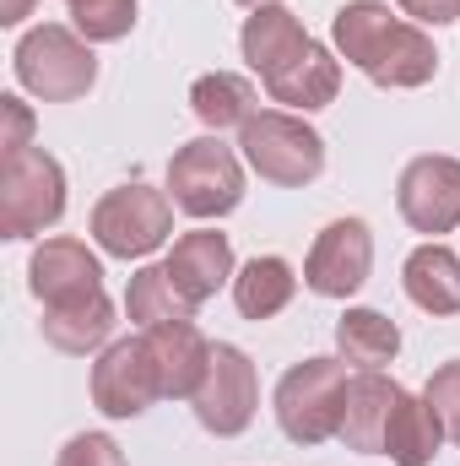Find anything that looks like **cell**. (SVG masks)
Here are the masks:
<instances>
[{"label": "cell", "mask_w": 460, "mask_h": 466, "mask_svg": "<svg viewBox=\"0 0 460 466\" xmlns=\"http://www.w3.org/2000/svg\"><path fill=\"white\" fill-rule=\"evenodd\" d=\"M331 38H336L346 66H357L374 87L406 93V87L434 82V71H439L434 38L423 27L390 16L385 0H346L336 11V22H331Z\"/></svg>", "instance_id": "6da1fadb"}, {"label": "cell", "mask_w": 460, "mask_h": 466, "mask_svg": "<svg viewBox=\"0 0 460 466\" xmlns=\"http://www.w3.org/2000/svg\"><path fill=\"white\" fill-rule=\"evenodd\" d=\"M109 331H115V304H109V293H93V299H82V304H65V309H44V342L60 348V352H71V358L104 348Z\"/></svg>", "instance_id": "44dd1931"}, {"label": "cell", "mask_w": 460, "mask_h": 466, "mask_svg": "<svg viewBox=\"0 0 460 466\" xmlns=\"http://www.w3.org/2000/svg\"><path fill=\"white\" fill-rule=\"evenodd\" d=\"M157 396H163V369L146 337L109 342L93 363V401L104 418H141Z\"/></svg>", "instance_id": "ba28073f"}, {"label": "cell", "mask_w": 460, "mask_h": 466, "mask_svg": "<svg viewBox=\"0 0 460 466\" xmlns=\"http://www.w3.org/2000/svg\"><path fill=\"white\" fill-rule=\"evenodd\" d=\"M346 369L336 358H304L276 385V423L293 445H325L342 434Z\"/></svg>", "instance_id": "3957f363"}, {"label": "cell", "mask_w": 460, "mask_h": 466, "mask_svg": "<svg viewBox=\"0 0 460 466\" xmlns=\"http://www.w3.org/2000/svg\"><path fill=\"white\" fill-rule=\"evenodd\" d=\"M146 342L157 352V369H163V396H195L206 369H212V342L195 331V320H174V326H157L146 331Z\"/></svg>", "instance_id": "2e32d148"}, {"label": "cell", "mask_w": 460, "mask_h": 466, "mask_svg": "<svg viewBox=\"0 0 460 466\" xmlns=\"http://www.w3.org/2000/svg\"><path fill=\"white\" fill-rule=\"evenodd\" d=\"M368 266H374V238H368V223L357 218H342L315 238L309 260H304V282L309 293L320 299H352L363 282H368Z\"/></svg>", "instance_id": "8fae6325"}, {"label": "cell", "mask_w": 460, "mask_h": 466, "mask_svg": "<svg viewBox=\"0 0 460 466\" xmlns=\"http://www.w3.org/2000/svg\"><path fill=\"white\" fill-rule=\"evenodd\" d=\"M65 11L87 44H115L135 27V0H65Z\"/></svg>", "instance_id": "d4e9b609"}, {"label": "cell", "mask_w": 460, "mask_h": 466, "mask_svg": "<svg viewBox=\"0 0 460 466\" xmlns=\"http://www.w3.org/2000/svg\"><path fill=\"white\" fill-rule=\"evenodd\" d=\"M16 82L44 98V104H71V98H87L93 82H98V55L82 33L60 27V22H44L33 33H22L16 44Z\"/></svg>", "instance_id": "7a4b0ae2"}, {"label": "cell", "mask_w": 460, "mask_h": 466, "mask_svg": "<svg viewBox=\"0 0 460 466\" xmlns=\"http://www.w3.org/2000/svg\"><path fill=\"white\" fill-rule=\"evenodd\" d=\"M309 44H315V38L304 33V22H298L287 5H260L255 16H244V33H238V49H244L249 71H255L260 82L282 76Z\"/></svg>", "instance_id": "4fadbf2b"}, {"label": "cell", "mask_w": 460, "mask_h": 466, "mask_svg": "<svg viewBox=\"0 0 460 466\" xmlns=\"http://www.w3.org/2000/svg\"><path fill=\"white\" fill-rule=\"evenodd\" d=\"M238 5H249V11H260V5H282V0H238Z\"/></svg>", "instance_id": "4dcf8cb0"}, {"label": "cell", "mask_w": 460, "mask_h": 466, "mask_svg": "<svg viewBox=\"0 0 460 466\" xmlns=\"http://www.w3.org/2000/svg\"><path fill=\"white\" fill-rule=\"evenodd\" d=\"M423 401L434 407V418H439L445 440H455V445H460V358H455V363H445V369H434V380H428Z\"/></svg>", "instance_id": "484cf974"}, {"label": "cell", "mask_w": 460, "mask_h": 466, "mask_svg": "<svg viewBox=\"0 0 460 466\" xmlns=\"http://www.w3.org/2000/svg\"><path fill=\"white\" fill-rule=\"evenodd\" d=\"M401 385L385 380L379 369H363L357 380H346V407H342V440L346 451L363 456H385V429H390V407H395Z\"/></svg>", "instance_id": "5bb4252c"}, {"label": "cell", "mask_w": 460, "mask_h": 466, "mask_svg": "<svg viewBox=\"0 0 460 466\" xmlns=\"http://www.w3.org/2000/svg\"><path fill=\"white\" fill-rule=\"evenodd\" d=\"M125 309L141 331H157V326H174V320H195V304L174 288L168 266H141L130 277V293H125Z\"/></svg>", "instance_id": "7402d4cb"}, {"label": "cell", "mask_w": 460, "mask_h": 466, "mask_svg": "<svg viewBox=\"0 0 460 466\" xmlns=\"http://www.w3.org/2000/svg\"><path fill=\"white\" fill-rule=\"evenodd\" d=\"M168 233H174V201L152 185H119L93 207V238L104 255L119 260H141L163 249Z\"/></svg>", "instance_id": "52a82bcc"}, {"label": "cell", "mask_w": 460, "mask_h": 466, "mask_svg": "<svg viewBox=\"0 0 460 466\" xmlns=\"http://www.w3.org/2000/svg\"><path fill=\"white\" fill-rule=\"evenodd\" d=\"M195 401V418L206 434L217 440H233L255 423V407H260V380H255V363L244 358L238 348L217 342L212 348V369L201 380V390L190 396Z\"/></svg>", "instance_id": "9c48e42d"}, {"label": "cell", "mask_w": 460, "mask_h": 466, "mask_svg": "<svg viewBox=\"0 0 460 466\" xmlns=\"http://www.w3.org/2000/svg\"><path fill=\"white\" fill-rule=\"evenodd\" d=\"M401 282H406V299L417 309H428V315H460V255L445 249L439 238L434 244H417L406 255Z\"/></svg>", "instance_id": "e0dca14e"}, {"label": "cell", "mask_w": 460, "mask_h": 466, "mask_svg": "<svg viewBox=\"0 0 460 466\" xmlns=\"http://www.w3.org/2000/svg\"><path fill=\"white\" fill-rule=\"evenodd\" d=\"M406 16H417V22H428V27H445V22H455L460 16V0H395Z\"/></svg>", "instance_id": "f1b7e54d"}, {"label": "cell", "mask_w": 460, "mask_h": 466, "mask_svg": "<svg viewBox=\"0 0 460 466\" xmlns=\"http://www.w3.org/2000/svg\"><path fill=\"white\" fill-rule=\"evenodd\" d=\"M395 207L417 233H450L460 228V157H412L395 185Z\"/></svg>", "instance_id": "30bf717a"}, {"label": "cell", "mask_w": 460, "mask_h": 466, "mask_svg": "<svg viewBox=\"0 0 460 466\" xmlns=\"http://www.w3.org/2000/svg\"><path fill=\"white\" fill-rule=\"evenodd\" d=\"M168 201L185 218H201V223L228 218L233 207L244 201V168H238V157L217 136H201V141L179 147L174 163H168Z\"/></svg>", "instance_id": "8992f818"}, {"label": "cell", "mask_w": 460, "mask_h": 466, "mask_svg": "<svg viewBox=\"0 0 460 466\" xmlns=\"http://www.w3.org/2000/svg\"><path fill=\"white\" fill-rule=\"evenodd\" d=\"M65 218V168L44 147L5 152L0 163V233L33 238Z\"/></svg>", "instance_id": "5b68a950"}, {"label": "cell", "mask_w": 460, "mask_h": 466, "mask_svg": "<svg viewBox=\"0 0 460 466\" xmlns=\"http://www.w3.org/2000/svg\"><path fill=\"white\" fill-rule=\"evenodd\" d=\"M265 93L276 98V104H287V109H325V104H336V93H342V60L325 49V44H309L282 76H271L265 82Z\"/></svg>", "instance_id": "ac0fdd59"}, {"label": "cell", "mask_w": 460, "mask_h": 466, "mask_svg": "<svg viewBox=\"0 0 460 466\" xmlns=\"http://www.w3.org/2000/svg\"><path fill=\"white\" fill-rule=\"evenodd\" d=\"M190 109H195L201 125H212V130H228V125L244 130L255 119V87L244 76H233V71H212V76H201L190 87Z\"/></svg>", "instance_id": "cb8c5ba5"}, {"label": "cell", "mask_w": 460, "mask_h": 466, "mask_svg": "<svg viewBox=\"0 0 460 466\" xmlns=\"http://www.w3.org/2000/svg\"><path fill=\"white\" fill-rule=\"evenodd\" d=\"M55 466H125V456L109 434H76V440H65Z\"/></svg>", "instance_id": "4316f807"}, {"label": "cell", "mask_w": 460, "mask_h": 466, "mask_svg": "<svg viewBox=\"0 0 460 466\" xmlns=\"http://www.w3.org/2000/svg\"><path fill=\"white\" fill-rule=\"evenodd\" d=\"M238 147H244V163L271 179V185H309L320 179L325 168V141L309 119H298L293 109H260L238 130Z\"/></svg>", "instance_id": "277c9868"}, {"label": "cell", "mask_w": 460, "mask_h": 466, "mask_svg": "<svg viewBox=\"0 0 460 466\" xmlns=\"http://www.w3.org/2000/svg\"><path fill=\"white\" fill-rule=\"evenodd\" d=\"M439 445H445V429H439V418H434V407L423 401V396H395V407H390V429H385V456L395 466H428L439 456Z\"/></svg>", "instance_id": "d6986e66"}, {"label": "cell", "mask_w": 460, "mask_h": 466, "mask_svg": "<svg viewBox=\"0 0 460 466\" xmlns=\"http://www.w3.org/2000/svg\"><path fill=\"white\" fill-rule=\"evenodd\" d=\"M293 293H298V277H293V266H287L282 255H255V260L233 277V304H238L244 320H271V315H282V309L293 304Z\"/></svg>", "instance_id": "ffe728a7"}, {"label": "cell", "mask_w": 460, "mask_h": 466, "mask_svg": "<svg viewBox=\"0 0 460 466\" xmlns=\"http://www.w3.org/2000/svg\"><path fill=\"white\" fill-rule=\"evenodd\" d=\"M163 266H168L174 288L201 309V304L233 277V244H228V233L195 228V233H185V238L174 244V255H168Z\"/></svg>", "instance_id": "9a60e30c"}, {"label": "cell", "mask_w": 460, "mask_h": 466, "mask_svg": "<svg viewBox=\"0 0 460 466\" xmlns=\"http://www.w3.org/2000/svg\"><path fill=\"white\" fill-rule=\"evenodd\" d=\"M0 115H5V136H0V147H5V152L33 147V109H27L22 98H0Z\"/></svg>", "instance_id": "83f0119b"}, {"label": "cell", "mask_w": 460, "mask_h": 466, "mask_svg": "<svg viewBox=\"0 0 460 466\" xmlns=\"http://www.w3.org/2000/svg\"><path fill=\"white\" fill-rule=\"evenodd\" d=\"M336 348H342V358L357 363V369H385V363H395V352H401V331H395V320H385L379 309H346L342 320H336Z\"/></svg>", "instance_id": "603a6c76"}, {"label": "cell", "mask_w": 460, "mask_h": 466, "mask_svg": "<svg viewBox=\"0 0 460 466\" xmlns=\"http://www.w3.org/2000/svg\"><path fill=\"white\" fill-rule=\"evenodd\" d=\"M27 277H33V299L44 309H65V304H82V299L104 293V266L82 238H44L33 249Z\"/></svg>", "instance_id": "7c38bea8"}, {"label": "cell", "mask_w": 460, "mask_h": 466, "mask_svg": "<svg viewBox=\"0 0 460 466\" xmlns=\"http://www.w3.org/2000/svg\"><path fill=\"white\" fill-rule=\"evenodd\" d=\"M33 5H38V0H0V22H5V27H22V22L33 16Z\"/></svg>", "instance_id": "f546056e"}]
</instances>
